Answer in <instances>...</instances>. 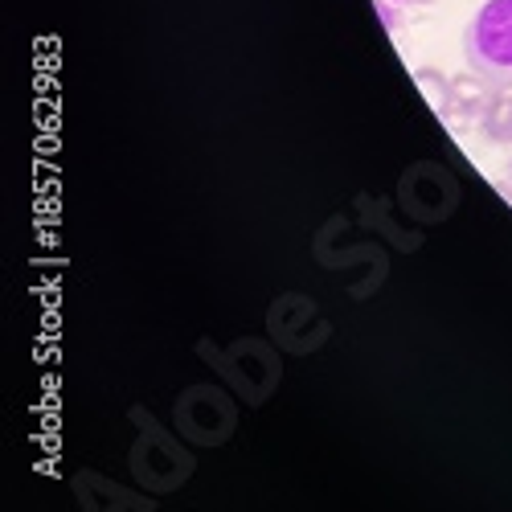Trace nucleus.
I'll use <instances>...</instances> for the list:
<instances>
[{"label":"nucleus","mask_w":512,"mask_h":512,"mask_svg":"<svg viewBox=\"0 0 512 512\" xmlns=\"http://www.w3.org/2000/svg\"><path fill=\"white\" fill-rule=\"evenodd\" d=\"M373 5H377V13H381V21H386V29L390 33H402L406 29V17H398V0H373Z\"/></svg>","instance_id":"423d86ee"},{"label":"nucleus","mask_w":512,"mask_h":512,"mask_svg":"<svg viewBox=\"0 0 512 512\" xmlns=\"http://www.w3.org/2000/svg\"><path fill=\"white\" fill-rule=\"evenodd\" d=\"M463 58L496 91H512V0H484L463 33Z\"/></svg>","instance_id":"f257e3e1"},{"label":"nucleus","mask_w":512,"mask_h":512,"mask_svg":"<svg viewBox=\"0 0 512 512\" xmlns=\"http://www.w3.org/2000/svg\"><path fill=\"white\" fill-rule=\"evenodd\" d=\"M504 185H508V193H512V160H508V177H504Z\"/></svg>","instance_id":"6e6552de"},{"label":"nucleus","mask_w":512,"mask_h":512,"mask_svg":"<svg viewBox=\"0 0 512 512\" xmlns=\"http://www.w3.org/2000/svg\"><path fill=\"white\" fill-rule=\"evenodd\" d=\"M181 431L193 439V443H226L230 431H234V406L222 390L213 386H193L185 398H181Z\"/></svg>","instance_id":"f03ea898"},{"label":"nucleus","mask_w":512,"mask_h":512,"mask_svg":"<svg viewBox=\"0 0 512 512\" xmlns=\"http://www.w3.org/2000/svg\"><path fill=\"white\" fill-rule=\"evenodd\" d=\"M402 9H422V5H435V0H398Z\"/></svg>","instance_id":"0eeeda50"},{"label":"nucleus","mask_w":512,"mask_h":512,"mask_svg":"<svg viewBox=\"0 0 512 512\" xmlns=\"http://www.w3.org/2000/svg\"><path fill=\"white\" fill-rule=\"evenodd\" d=\"M496 87L488 78H480L476 70L472 74H451V91H447V107H443V119L451 123V127H480L484 123V115L492 111V103H496Z\"/></svg>","instance_id":"7ed1b4c3"},{"label":"nucleus","mask_w":512,"mask_h":512,"mask_svg":"<svg viewBox=\"0 0 512 512\" xmlns=\"http://www.w3.org/2000/svg\"><path fill=\"white\" fill-rule=\"evenodd\" d=\"M480 136H484L488 144H512V91H500V95H496L492 111H488L484 123H480Z\"/></svg>","instance_id":"20e7f679"},{"label":"nucleus","mask_w":512,"mask_h":512,"mask_svg":"<svg viewBox=\"0 0 512 512\" xmlns=\"http://www.w3.org/2000/svg\"><path fill=\"white\" fill-rule=\"evenodd\" d=\"M414 78H418V87H422L426 103H431V107L443 115V107H447V91H451V74L431 70V66H418V70H414Z\"/></svg>","instance_id":"39448f33"}]
</instances>
